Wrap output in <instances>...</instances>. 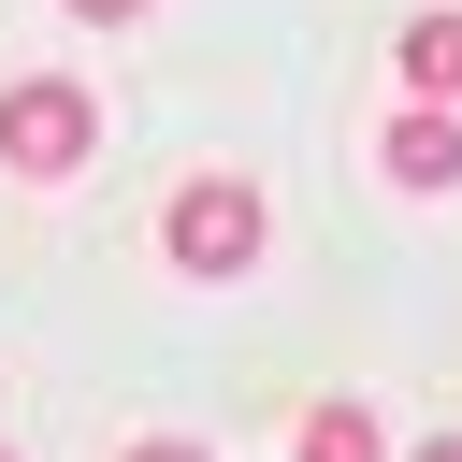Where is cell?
Listing matches in <instances>:
<instances>
[{"mask_svg":"<svg viewBox=\"0 0 462 462\" xmlns=\"http://www.w3.org/2000/svg\"><path fill=\"white\" fill-rule=\"evenodd\" d=\"M260 245H274V217H260V188H245V173H188V188L159 202V260H173V274H202V289L260 274Z\"/></svg>","mask_w":462,"mask_h":462,"instance_id":"1","label":"cell"},{"mask_svg":"<svg viewBox=\"0 0 462 462\" xmlns=\"http://www.w3.org/2000/svg\"><path fill=\"white\" fill-rule=\"evenodd\" d=\"M87 144H101V101H87L72 72H14V87H0V173L58 188V173H87Z\"/></svg>","mask_w":462,"mask_h":462,"instance_id":"2","label":"cell"},{"mask_svg":"<svg viewBox=\"0 0 462 462\" xmlns=\"http://www.w3.org/2000/svg\"><path fill=\"white\" fill-rule=\"evenodd\" d=\"M375 173L419 188V202H448V188H462V101H404V116L375 130Z\"/></svg>","mask_w":462,"mask_h":462,"instance_id":"3","label":"cell"},{"mask_svg":"<svg viewBox=\"0 0 462 462\" xmlns=\"http://www.w3.org/2000/svg\"><path fill=\"white\" fill-rule=\"evenodd\" d=\"M390 72H404V101H462V14H448V0H433V14H404Z\"/></svg>","mask_w":462,"mask_h":462,"instance_id":"4","label":"cell"},{"mask_svg":"<svg viewBox=\"0 0 462 462\" xmlns=\"http://www.w3.org/2000/svg\"><path fill=\"white\" fill-rule=\"evenodd\" d=\"M289 462H390V433H375V404H303Z\"/></svg>","mask_w":462,"mask_h":462,"instance_id":"5","label":"cell"},{"mask_svg":"<svg viewBox=\"0 0 462 462\" xmlns=\"http://www.w3.org/2000/svg\"><path fill=\"white\" fill-rule=\"evenodd\" d=\"M130 462H217V448H202V433H144Z\"/></svg>","mask_w":462,"mask_h":462,"instance_id":"6","label":"cell"},{"mask_svg":"<svg viewBox=\"0 0 462 462\" xmlns=\"http://www.w3.org/2000/svg\"><path fill=\"white\" fill-rule=\"evenodd\" d=\"M72 14H87V29H130V14H144V0H72Z\"/></svg>","mask_w":462,"mask_h":462,"instance_id":"7","label":"cell"},{"mask_svg":"<svg viewBox=\"0 0 462 462\" xmlns=\"http://www.w3.org/2000/svg\"><path fill=\"white\" fill-rule=\"evenodd\" d=\"M404 462H462V433H419V448H404Z\"/></svg>","mask_w":462,"mask_h":462,"instance_id":"8","label":"cell"},{"mask_svg":"<svg viewBox=\"0 0 462 462\" xmlns=\"http://www.w3.org/2000/svg\"><path fill=\"white\" fill-rule=\"evenodd\" d=\"M0 462H14V448H0Z\"/></svg>","mask_w":462,"mask_h":462,"instance_id":"9","label":"cell"}]
</instances>
